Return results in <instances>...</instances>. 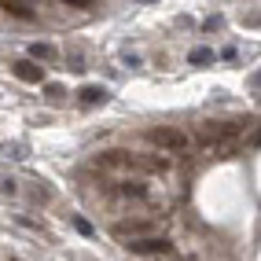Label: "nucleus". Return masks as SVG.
<instances>
[{
  "instance_id": "14",
  "label": "nucleus",
  "mask_w": 261,
  "mask_h": 261,
  "mask_svg": "<svg viewBox=\"0 0 261 261\" xmlns=\"http://www.w3.org/2000/svg\"><path fill=\"white\" fill-rule=\"evenodd\" d=\"M221 26H224V19H221V15H210V19L202 22V30H221Z\"/></svg>"
},
{
  "instance_id": "2",
  "label": "nucleus",
  "mask_w": 261,
  "mask_h": 261,
  "mask_svg": "<svg viewBox=\"0 0 261 261\" xmlns=\"http://www.w3.org/2000/svg\"><path fill=\"white\" fill-rule=\"evenodd\" d=\"M151 228H154V221H140V217H133V221H114V236L118 239H144V236H151Z\"/></svg>"
},
{
  "instance_id": "4",
  "label": "nucleus",
  "mask_w": 261,
  "mask_h": 261,
  "mask_svg": "<svg viewBox=\"0 0 261 261\" xmlns=\"http://www.w3.org/2000/svg\"><path fill=\"white\" fill-rule=\"evenodd\" d=\"M125 247H129L133 254H169V250H173V243H169V239H159V236H144V239L125 243Z\"/></svg>"
},
{
  "instance_id": "13",
  "label": "nucleus",
  "mask_w": 261,
  "mask_h": 261,
  "mask_svg": "<svg viewBox=\"0 0 261 261\" xmlns=\"http://www.w3.org/2000/svg\"><path fill=\"white\" fill-rule=\"evenodd\" d=\"M0 191H4V195H15V180L4 177V173H0Z\"/></svg>"
},
{
  "instance_id": "9",
  "label": "nucleus",
  "mask_w": 261,
  "mask_h": 261,
  "mask_svg": "<svg viewBox=\"0 0 261 261\" xmlns=\"http://www.w3.org/2000/svg\"><path fill=\"white\" fill-rule=\"evenodd\" d=\"M217 56H214V48H206V44H199V48H191L188 51V63H195V66H202V63H214Z\"/></svg>"
},
{
  "instance_id": "15",
  "label": "nucleus",
  "mask_w": 261,
  "mask_h": 261,
  "mask_svg": "<svg viewBox=\"0 0 261 261\" xmlns=\"http://www.w3.org/2000/svg\"><path fill=\"white\" fill-rule=\"evenodd\" d=\"M250 85H254V89H261V70H257V74L250 77Z\"/></svg>"
},
{
  "instance_id": "8",
  "label": "nucleus",
  "mask_w": 261,
  "mask_h": 261,
  "mask_svg": "<svg viewBox=\"0 0 261 261\" xmlns=\"http://www.w3.org/2000/svg\"><path fill=\"white\" fill-rule=\"evenodd\" d=\"M77 96H81V103H89V107H96V103H107V89H99V85H85Z\"/></svg>"
},
{
  "instance_id": "1",
  "label": "nucleus",
  "mask_w": 261,
  "mask_h": 261,
  "mask_svg": "<svg viewBox=\"0 0 261 261\" xmlns=\"http://www.w3.org/2000/svg\"><path fill=\"white\" fill-rule=\"evenodd\" d=\"M147 140L162 151H188V133H180V129H151Z\"/></svg>"
},
{
  "instance_id": "3",
  "label": "nucleus",
  "mask_w": 261,
  "mask_h": 261,
  "mask_svg": "<svg viewBox=\"0 0 261 261\" xmlns=\"http://www.w3.org/2000/svg\"><path fill=\"white\" fill-rule=\"evenodd\" d=\"M92 166L96 169H136L140 159H133V154H125V151H107V154H99Z\"/></svg>"
},
{
  "instance_id": "12",
  "label": "nucleus",
  "mask_w": 261,
  "mask_h": 261,
  "mask_svg": "<svg viewBox=\"0 0 261 261\" xmlns=\"http://www.w3.org/2000/svg\"><path fill=\"white\" fill-rule=\"evenodd\" d=\"M74 228H77L81 236H92V232H96V228H92V224L85 221V217H74Z\"/></svg>"
},
{
  "instance_id": "11",
  "label": "nucleus",
  "mask_w": 261,
  "mask_h": 261,
  "mask_svg": "<svg viewBox=\"0 0 261 261\" xmlns=\"http://www.w3.org/2000/svg\"><path fill=\"white\" fill-rule=\"evenodd\" d=\"M30 56H33V59H44V63H48V59H56V48H51V44H41V41H37V44H30Z\"/></svg>"
},
{
  "instance_id": "6",
  "label": "nucleus",
  "mask_w": 261,
  "mask_h": 261,
  "mask_svg": "<svg viewBox=\"0 0 261 261\" xmlns=\"http://www.w3.org/2000/svg\"><path fill=\"white\" fill-rule=\"evenodd\" d=\"M4 15H11V19H22V22H33L37 19V11H33V4H26V0H4Z\"/></svg>"
},
{
  "instance_id": "5",
  "label": "nucleus",
  "mask_w": 261,
  "mask_h": 261,
  "mask_svg": "<svg viewBox=\"0 0 261 261\" xmlns=\"http://www.w3.org/2000/svg\"><path fill=\"white\" fill-rule=\"evenodd\" d=\"M11 70H15V77H19V81H30V85H41V77H44V70H41L33 59H19Z\"/></svg>"
},
{
  "instance_id": "7",
  "label": "nucleus",
  "mask_w": 261,
  "mask_h": 261,
  "mask_svg": "<svg viewBox=\"0 0 261 261\" xmlns=\"http://www.w3.org/2000/svg\"><path fill=\"white\" fill-rule=\"evenodd\" d=\"M239 125H232V121H210V125H202V136L206 140H224V136H236Z\"/></svg>"
},
{
  "instance_id": "10",
  "label": "nucleus",
  "mask_w": 261,
  "mask_h": 261,
  "mask_svg": "<svg viewBox=\"0 0 261 261\" xmlns=\"http://www.w3.org/2000/svg\"><path fill=\"white\" fill-rule=\"evenodd\" d=\"M118 195H121V199H144V195H147V188H144V184H136V180H133V184L125 180V184L118 188Z\"/></svg>"
}]
</instances>
